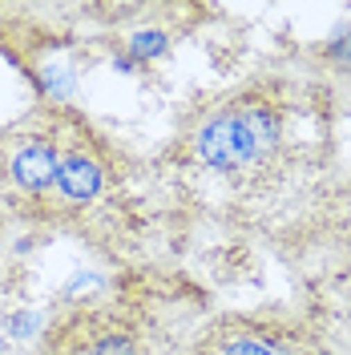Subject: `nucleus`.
Wrapping results in <instances>:
<instances>
[{"mask_svg":"<svg viewBox=\"0 0 351 355\" xmlns=\"http://www.w3.org/2000/svg\"><path fill=\"white\" fill-rule=\"evenodd\" d=\"M57 166H61V117L44 125H21L0 137V182L12 198L41 210L57 194Z\"/></svg>","mask_w":351,"mask_h":355,"instance_id":"nucleus-2","label":"nucleus"},{"mask_svg":"<svg viewBox=\"0 0 351 355\" xmlns=\"http://www.w3.org/2000/svg\"><path fill=\"white\" fill-rule=\"evenodd\" d=\"M295 121H303V110L286 85H246L186 125L182 157L206 174L255 182L291 157Z\"/></svg>","mask_w":351,"mask_h":355,"instance_id":"nucleus-1","label":"nucleus"},{"mask_svg":"<svg viewBox=\"0 0 351 355\" xmlns=\"http://www.w3.org/2000/svg\"><path fill=\"white\" fill-rule=\"evenodd\" d=\"M44 355H146V347L121 315L77 311L49 331Z\"/></svg>","mask_w":351,"mask_h":355,"instance_id":"nucleus-5","label":"nucleus"},{"mask_svg":"<svg viewBox=\"0 0 351 355\" xmlns=\"http://www.w3.org/2000/svg\"><path fill=\"white\" fill-rule=\"evenodd\" d=\"M130 49L142 57V61H154L157 53L166 49V37L157 33V28H150V33H133V41H130Z\"/></svg>","mask_w":351,"mask_h":355,"instance_id":"nucleus-6","label":"nucleus"},{"mask_svg":"<svg viewBox=\"0 0 351 355\" xmlns=\"http://www.w3.org/2000/svg\"><path fill=\"white\" fill-rule=\"evenodd\" d=\"M113 186V157L101 137L85 121H61V166H57V194L53 206L81 210L110 194Z\"/></svg>","mask_w":351,"mask_h":355,"instance_id":"nucleus-4","label":"nucleus"},{"mask_svg":"<svg viewBox=\"0 0 351 355\" xmlns=\"http://www.w3.org/2000/svg\"><path fill=\"white\" fill-rule=\"evenodd\" d=\"M190 355H331L295 319L271 315H226L198 335Z\"/></svg>","mask_w":351,"mask_h":355,"instance_id":"nucleus-3","label":"nucleus"}]
</instances>
